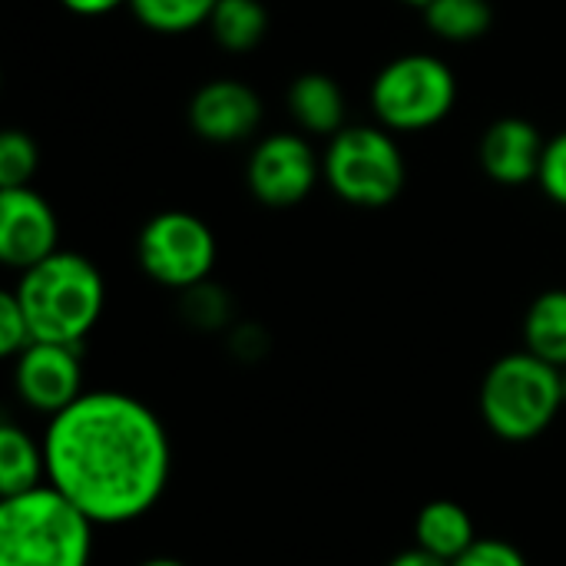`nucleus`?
I'll use <instances>...</instances> for the list:
<instances>
[{"label": "nucleus", "mask_w": 566, "mask_h": 566, "mask_svg": "<svg viewBox=\"0 0 566 566\" xmlns=\"http://www.w3.org/2000/svg\"><path fill=\"white\" fill-rule=\"evenodd\" d=\"M46 484L96 527L143 521L172 478V441L163 418L126 391H83L43 428Z\"/></svg>", "instance_id": "obj_1"}, {"label": "nucleus", "mask_w": 566, "mask_h": 566, "mask_svg": "<svg viewBox=\"0 0 566 566\" xmlns=\"http://www.w3.org/2000/svg\"><path fill=\"white\" fill-rule=\"evenodd\" d=\"M13 295L30 322L33 342L83 345L106 308V279L93 259L60 249L17 275Z\"/></svg>", "instance_id": "obj_2"}, {"label": "nucleus", "mask_w": 566, "mask_h": 566, "mask_svg": "<svg viewBox=\"0 0 566 566\" xmlns=\"http://www.w3.org/2000/svg\"><path fill=\"white\" fill-rule=\"evenodd\" d=\"M96 524L56 488L0 497V566H90Z\"/></svg>", "instance_id": "obj_3"}, {"label": "nucleus", "mask_w": 566, "mask_h": 566, "mask_svg": "<svg viewBox=\"0 0 566 566\" xmlns=\"http://www.w3.org/2000/svg\"><path fill=\"white\" fill-rule=\"evenodd\" d=\"M478 408L494 438L507 444L537 441L566 408L560 368L547 365L527 348L511 352L488 368Z\"/></svg>", "instance_id": "obj_4"}, {"label": "nucleus", "mask_w": 566, "mask_h": 566, "mask_svg": "<svg viewBox=\"0 0 566 566\" xmlns=\"http://www.w3.org/2000/svg\"><path fill=\"white\" fill-rule=\"evenodd\" d=\"M322 179L355 209H385L405 192V149L381 123H348L322 153Z\"/></svg>", "instance_id": "obj_5"}, {"label": "nucleus", "mask_w": 566, "mask_h": 566, "mask_svg": "<svg viewBox=\"0 0 566 566\" xmlns=\"http://www.w3.org/2000/svg\"><path fill=\"white\" fill-rule=\"evenodd\" d=\"M368 103L375 123L395 136L428 133L454 113L458 76L451 63L434 53H401L375 73Z\"/></svg>", "instance_id": "obj_6"}, {"label": "nucleus", "mask_w": 566, "mask_h": 566, "mask_svg": "<svg viewBox=\"0 0 566 566\" xmlns=\"http://www.w3.org/2000/svg\"><path fill=\"white\" fill-rule=\"evenodd\" d=\"M136 259L149 282L172 292H186L212 279L219 239L202 216L186 209H166L139 229Z\"/></svg>", "instance_id": "obj_7"}, {"label": "nucleus", "mask_w": 566, "mask_h": 566, "mask_svg": "<svg viewBox=\"0 0 566 566\" xmlns=\"http://www.w3.org/2000/svg\"><path fill=\"white\" fill-rule=\"evenodd\" d=\"M322 179V156L305 133H269L245 163V186L259 206L292 209L312 196Z\"/></svg>", "instance_id": "obj_8"}, {"label": "nucleus", "mask_w": 566, "mask_h": 566, "mask_svg": "<svg viewBox=\"0 0 566 566\" xmlns=\"http://www.w3.org/2000/svg\"><path fill=\"white\" fill-rule=\"evenodd\" d=\"M83 352L80 345L33 342L13 358V395L17 401L43 415L46 421L70 408L83 395Z\"/></svg>", "instance_id": "obj_9"}, {"label": "nucleus", "mask_w": 566, "mask_h": 566, "mask_svg": "<svg viewBox=\"0 0 566 566\" xmlns=\"http://www.w3.org/2000/svg\"><path fill=\"white\" fill-rule=\"evenodd\" d=\"M60 252V219L33 189H0V262L17 275Z\"/></svg>", "instance_id": "obj_10"}, {"label": "nucleus", "mask_w": 566, "mask_h": 566, "mask_svg": "<svg viewBox=\"0 0 566 566\" xmlns=\"http://www.w3.org/2000/svg\"><path fill=\"white\" fill-rule=\"evenodd\" d=\"M186 116H189L192 133L202 143L235 146L259 133L265 106L249 83H242L235 76H219V80L202 83L192 93Z\"/></svg>", "instance_id": "obj_11"}, {"label": "nucleus", "mask_w": 566, "mask_h": 566, "mask_svg": "<svg viewBox=\"0 0 566 566\" xmlns=\"http://www.w3.org/2000/svg\"><path fill=\"white\" fill-rule=\"evenodd\" d=\"M547 139L541 129L524 116H501L494 119L478 143V163L484 176L497 186H527L537 182L541 159Z\"/></svg>", "instance_id": "obj_12"}, {"label": "nucleus", "mask_w": 566, "mask_h": 566, "mask_svg": "<svg viewBox=\"0 0 566 566\" xmlns=\"http://www.w3.org/2000/svg\"><path fill=\"white\" fill-rule=\"evenodd\" d=\"M289 116L305 136H322L332 139L348 126V99L342 83L332 73L322 70H305L289 83L285 93Z\"/></svg>", "instance_id": "obj_13"}, {"label": "nucleus", "mask_w": 566, "mask_h": 566, "mask_svg": "<svg viewBox=\"0 0 566 566\" xmlns=\"http://www.w3.org/2000/svg\"><path fill=\"white\" fill-rule=\"evenodd\" d=\"M478 541V527L468 507L458 501H431L415 517V547L454 564Z\"/></svg>", "instance_id": "obj_14"}, {"label": "nucleus", "mask_w": 566, "mask_h": 566, "mask_svg": "<svg viewBox=\"0 0 566 566\" xmlns=\"http://www.w3.org/2000/svg\"><path fill=\"white\" fill-rule=\"evenodd\" d=\"M46 484L43 438H33L23 424H0V497H17Z\"/></svg>", "instance_id": "obj_15"}, {"label": "nucleus", "mask_w": 566, "mask_h": 566, "mask_svg": "<svg viewBox=\"0 0 566 566\" xmlns=\"http://www.w3.org/2000/svg\"><path fill=\"white\" fill-rule=\"evenodd\" d=\"M524 348L554 368H566V289L541 292L524 315Z\"/></svg>", "instance_id": "obj_16"}, {"label": "nucleus", "mask_w": 566, "mask_h": 566, "mask_svg": "<svg viewBox=\"0 0 566 566\" xmlns=\"http://www.w3.org/2000/svg\"><path fill=\"white\" fill-rule=\"evenodd\" d=\"M209 33L226 53H252L269 36V10L262 0H219L209 17Z\"/></svg>", "instance_id": "obj_17"}, {"label": "nucleus", "mask_w": 566, "mask_h": 566, "mask_svg": "<svg viewBox=\"0 0 566 566\" xmlns=\"http://www.w3.org/2000/svg\"><path fill=\"white\" fill-rule=\"evenodd\" d=\"M421 13L428 30L444 43H474L494 27L491 0H431Z\"/></svg>", "instance_id": "obj_18"}, {"label": "nucleus", "mask_w": 566, "mask_h": 566, "mask_svg": "<svg viewBox=\"0 0 566 566\" xmlns=\"http://www.w3.org/2000/svg\"><path fill=\"white\" fill-rule=\"evenodd\" d=\"M216 3L219 0H129V10L146 30L159 36H182L209 27Z\"/></svg>", "instance_id": "obj_19"}, {"label": "nucleus", "mask_w": 566, "mask_h": 566, "mask_svg": "<svg viewBox=\"0 0 566 566\" xmlns=\"http://www.w3.org/2000/svg\"><path fill=\"white\" fill-rule=\"evenodd\" d=\"M40 169V149L30 133L3 129L0 133V189L30 186Z\"/></svg>", "instance_id": "obj_20"}, {"label": "nucleus", "mask_w": 566, "mask_h": 566, "mask_svg": "<svg viewBox=\"0 0 566 566\" xmlns=\"http://www.w3.org/2000/svg\"><path fill=\"white\" fill-rule=\"evenodd\" d=\"M182 295V315L192 328L199 332H219L232 322V298L222 285H216L212 279L179 292Z\"/></svg>", "instance_id": "obj_21"}, {"label": "nucleus", "mask_w": 566, "mask_h": 566, "mask_svg": "<svg viewBox=\"0 0 566 566\" xmlns=\"http://www.w3.org/2000/svg\"><path fill=\"white\" fill-rule=\"evenodd\" d=\"M33 345V332H30V322L13 295V289H7L0 295V355L3 358H17L23 348Z\"/></svg>", "instance_id": "obj_22"}, {"label": "nucleus", "mask_w": 566, "mask_h": 566, "mask_svg": "<svg viewBox=\"0 0 566 566\" xmlns=\"http://www.w3.org/2000/svg\"><path fill=\"white\" fill-rule=\"evenodd\" d=\"M537 186L541 192L564 206L566 209V129L547 139L544 146V159H541V172H537Z\"/></svg>", "instance_id": "obj_23"}, {"label": "nucleus", "mask_w": 566, "mask_h": 566, "mask_svg": "<svg viewBox=\"0 0 566 566\" xmlns=\"http://www.w3.org/2000/svg\"><path fill=\"white\" fill-rule=\"evenodd\" d=\"M451 566H531V564H527V557H524L514 544H507V541H501V537H478V541H474V547H471L468 554H461V557H458Z\"/></svg>", "instance_id": "obj_24"}, {"label": "nucleus", "mask_w": 566, "mask_h": 566, "mask_svg": "<svg viewBox=\"0 0 566 566\" xmlns=\"http://www.w3.org/2000/svg\"><path fill=\"white\" fill-rule=\"evenodd\" d=\"M60 7L76 17H103L119 7H129V0H60Z\"/></svg>", "instance_id": "obj_25"}, {"label": "nucleus", "mask_w": 566, "mask_h": 566, "mask_svg": "<svg viewBox=\"0 0 566 566\" xmlns=\"http://www.w3.org/2000/svg\"><path fill=\"white\" fill-rule=\"evenodd\" d=\"M388 566H451V564H448V560H441V557H434V554H428V551H421V547H411V551L398 554L395 560H388Z\"/></svg>", "instance_id": "obj_26"}, {"label": "nucleus", "mask_w": 566, "mask_h": 566, "mask_svg": "<svg viewBox=\"0 0 566 566\" xmlns=\"http://www.w3.org/2000/svg\"><path fill=\"white\" fill-rule=\"evenodd\" d=\"M136 566H186L182 560H176V557H149V560H143V564Z\"/></svg>", "instance_id": "obj_27"}, {"label": "nucleus", "mask_w": 566, "mask_h": 566, "mask_svg": "<svg viewBox=\"0 0 566 566\" xmlns=\"http://www.w3.org/2000/svg\"><path fill=\"white\" fill-rule=\"evenodd\" d=\"M401 3H408V7H418V10H424V7H428L431 0H401Z\"/></svg>", "instance_id": "obj_28"}, {"label": "nucleus", "mask_w": 566, "mask_h": 566, "mask_svg": "<svg viewBox=\"0 0 566 566\" xmlns=\"http://www.w3.org/2000/svg\"><path fill=\"white\" fill-rule=\"evenodd\" d=\"M560 378H564V398H566V368H560Z\"/></svg>", "instance_id": "obj_29"}]
</instances>
